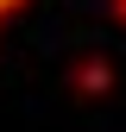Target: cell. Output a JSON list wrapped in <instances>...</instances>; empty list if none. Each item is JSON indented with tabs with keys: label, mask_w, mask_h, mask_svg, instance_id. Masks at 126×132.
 I'll return each instance as SVG.
<instances>
[{
	"label": "cell",
	"mask_w": 126,
	"mask_h": 132,
	"mask_svg": "<svg viewBox=\"0 0 126 132\" xmlns=\"http://www.w3.org/2000/svg\"><path fill=\"white\" fill-rule=\"evenodd\" d=\"M19 6H32V0H0V19H13Z\"/></svg>",
	"instance_id": "cell-2"
},
{
	"label": "cell",
	"mask_w": 126,
	"mask_h": 132,
	"mask_svg": "<svg viewBox=\"0 0 126 132\" xmlns=\"http://www.w3.org/2000/svg\"><path fill=\"white\" fill-rule=\"evenodd\" d=\"M114 19H120V25H126V0H114Z\"/></svg>",
	"instance_id": "cell-3"
},
{
	"label": "cell",
	"mask_w": 126,
	"mask_h": 132,
	"mask_svg": "<svg viewBox=\"0 0 126 132\" xmlns=\"http://www.w3.org/2000/svg\"><path fill=\"white\" fill-rule=\"evenodd\" d=\"M69 88L82 94V101H101V94L114 88V63H107L101 51H88V57H76V63H69Z\"/></svg>",
	"instance_id": "cell-1"
}]
</instances>
